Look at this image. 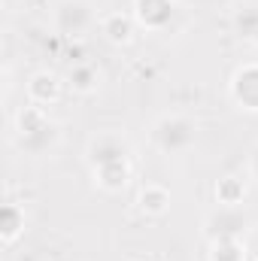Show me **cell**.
<instances>
[{"mask_svg":"<svg viewBox=\"0 0 258 261\" xmlns=\"http://www.w3.org/2000/svg\"><path fill=\"white\" fill-rule=\"evenodd\" d=\"M24 91H28V103H37V107H52L58 97H61V79L52 73V70H37L31 79H28V85H24Z\"/></svg>","mask_w":258,"mask_h":261,"instance_id":"4","label":"cell"},{"mask_svg":"<svg viewBox=\"0 0 258 261\" xmlns=\"http://www.w3.org/2000/svg\"><path fill=\"white\" fill-rule=\"evenodd\" d=\"M24 222H28V216H24V210L18 203L3 206V216H0V240H3V246H12L24 234Z\"/></svg>","mask_w":258,"mask_h":261,"instance_id":"14","label":"cell"},{"mask_svg":"<svg viewBox=\"0 0 258 261\" xmlns=\"http://www.w3.org/2000/svg\"><path fill=\"white\" fill-rule=\"evenodd\" d=\"M100 34H104V40L110 46L122 49V46H128L134 40V18L125 15V12H107L100 18Z\"/></svg>","mask_w":258,"mask_h":261,"instance_id":"8","label":"cell"},{"mask_svg":"<svg viewBox=\"0 0 258 261\" xmlns=\"http://www.w3.org/2000/svg\"><path fill=\"white\" fill-rule=\"evenodd\" d=\"M234 28H237V34L240 37H252L258 31V9L255 6H240L237 12H234Z\"/></svg>","mask_w":258,"mask_h":261,"instance_id":"15","label":"cell"},{"mask_svg":"<svg viewBox=\"0 0 258 261\" xmlns=\"http://www.w3.org/2000/svg\"><path fill=\"white\" fill-rule=\"evenodd\" d=\"M94 182L104 192H122L131 182V158H116V161H100L91 167Z\"/></svg>","mask_w":258,"mask_h":261,"instance_id":"5","label":"cell"},{"mask_svg":"<svg viewBox=\"0 0 258 261\" xmlns=\"http://www.w3.org/2000/svg\"><path fill=\"white\" fill-rule=\"evenodd\" d=\"M249 46H255V49H258V31L252 34V37H249Z\"/></svg>","mask_w":258,"mask_h":261,"instance_id":"17","label":"cell"},{"mask_svg":"<svg viewBox=\"0 0 258 261\" xmlns=\"http://www.w3.org/2000/svg\"><path fill=\"white\" fill-rule=\"evenodd\" d=\"M94 24V6L88 0H58L55 6V31L64 37H82Z\"/></svg>","mask_w":258,"mask_h":261,"instance_id":"2","label":"cell"},{"mask_svg":"<svg viewBox=\"0 0 258 261\" xmlns=\"http://www.w3.org/2000/svg\"><path fill=\"white\" fill-rule=\"evenodd\" d=\"M213 195H216V203H219V206H231V210H237V206H243V200H246V182H243L240 176L228 173V176L216 179Z\"/></svg>","mask_w":258,"mask_h":261,"instance_id":"10","label":"cell"},{"mask_svg":"<svg viewBox=\"0 0 258 261\" xmlns=\"http://www.w3.org/2000/svg\"><path fill=\"white\" fill-rule=\"evenodd\" d=\"M116 158H131L128 143L119 134H97L88 143V164H100V161H116Z\"/></svg>","mask_w":258,"mask_h":261,"instance_id":"6","label":"cell"},{"mask_svg":"<svg viewBox=\"0 0 258 261\" xmlns=\"http://www.w3.org/2000/svg\"><path fill=\"white\" fill-rule=\"evenodd\" d=\"M207 261H249V249L240 237H219L210 240Z\"/></svg>","mask_w":258,"mask_h":261,"instance_id":"13","label":"cell"},{"mask_svg":"<svg viewBox=\"0 0 258 261\" xmlns=\"http://www.w3.org/2000/svg\"><path fill=\"white\" fill-rule=\"evenodd\" d=\"M134 15L143 28L149 31H158L170 21L173 15V0H137L134 3Z\"/></svg>","mask_w":258,"mask_h":261,"instance_id":"7","label":"cell"},{"mask_svg":"<svg viewBox=\"0 0 258 261\" xmlns=\"http://www.w3.org/2000/svg\"><path fill=\"white\" fill-rule=\"evenodd\" d=\"M194 122H189L186 116H164L152 128V143L164 155H183L194 146Z\"/></svg>","mask_w":258,"mask_h":261,"instance_id":"1","label":"cell"},{"mask_svg":"<svg viewBox=\"0 0 258 261\" xmlns=\"http://www.w3.org/2000/svg\"><path fill=\"white\" fill-rule=\"evenodd\" d=\"M137 206H140V213L158 219V216H164L170 210V192L164 186H158V182H146L140 189V195H137Z\"/></svg>","mask_w":258,"mask_h":261,"instance_id":"9","label":"cell"},{"mask_svg":"<svg viewBox=\"0 0 258 261\" xmlns=\"http://www.w3.org/2000/svg\"><path fill=\"white\" fill-rule=\"evenodd\" d=\"M134 261H146V258H134Z\"/></svg>","mask_w":258,"mask_h":261,"instance_id":"18","label":"cell"},{"mask_svg":"<svg viewBox=\"0 0 258 261\" xmlns=\"http://www.w3.org/2000/svg\"><path fill=\"white\" fill-rule=\"evenodd\" d=\"M246 249L252 252V258H258V228L249 234V243H246Z\"/></svg>","mask_w":258,"mask_h":261,"instance_id":"16","label":"cell"},{"mask_svg":"<svg viewBox=\"0 0 258 261\" xmlns=\"http://www.w3.org/2000/svg\"><path fill=\"white\" fill-rule=\"evenodd\" d=\"M49 125H52V122H49L46 110H43V107H37V103H28V107H21V110H18V116H15V130H18V140H24V137H34V134L46 130Z\"/></svg>","mask_w":258,"mask_h":261,"instance_id":"11","label":"cell"},{"mask_svg":"<svg viewBox=\"0 0 258 261\" xmlns=\"http://www.w3.org/2000/svg\"><path fill=\"white\" fill-rule=\"evenodd\" d=\"M67 82H70V88L76 94H94L100 88V70L94 64H88V61H79V64L70 67Z\"/></svg>","mask_w":258,"mask_h":261,"instance_id":"12","label":"cell"},{"mask_svg":"<svg viewBox=\"0 0 258 261\" xmlns=\"http://www.w3.org/2000/svg\"><path fill=\"white\" fill-rule=\"evenodd\" d=\"M228 94L243 113H258V61H246L234 70Z\"/></svg>","mask_w":258,"mask_h":261,"instance_id":"3","label":"cell"}]
</instances>
